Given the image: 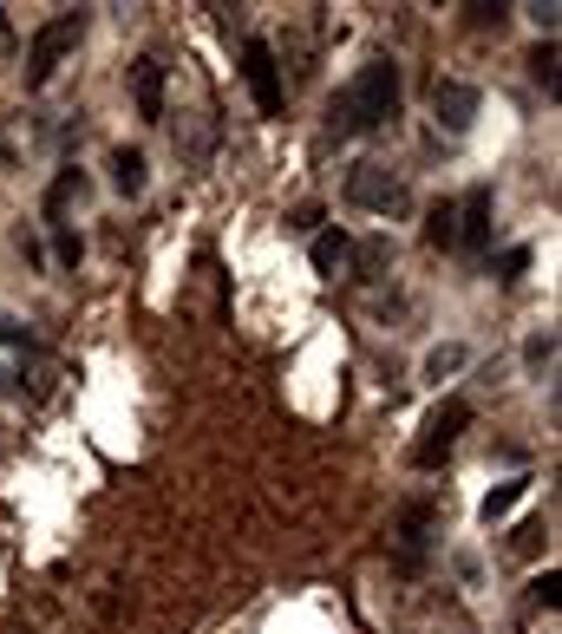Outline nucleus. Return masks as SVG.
<instances>
[{"mask_svg": "<svg viewBox=\"0 0 562 634\" xmlns=\"http://www.w3.org/2000/svg\"><path fill=\"white\" fill-rule=\"evenodd\" d=\"M386 118H399V66L379 53V60H366V66L353 72L347 85H341V98H334V132H379Z\"/></svg>", "mask_w": 562, "mask_h": 634, "instance_id": "f257e3e1", "label": "nucleus"}, {"mask_svg": "<svg viewBox=\"0 0 562 634\" xmlns=\"http://www.w3.org/2000/svg\"><path fill=\"white\" fill-rule=\"evenodd\" d=\"M79 40H85V7H72V13H60V20H46V27L27 40V66H20L27 92H40V85L60 72V60H66Z\"/></svg>", "mask_w": 562, "mask_h": 634, "instance_id": "f03ea898", "label": "nucleus"}, {"mask_svg": "<svg viewBox=\"0 0 562 634\" xmlns=\"http://www.w3.org/2000/svg\"><path fill=\"white\" fill-rule=\"evenodd\" d=\"M347 204L353 210H373V216H406L413 210V190H406V177L393 170V164H353L347 170Z\"/></svg>", "mask_w": 562, "mask_h": 634, "instance_id": "7ed1b4c3", "label": "nucleus"}, {"mask_svg": "<svg viewBox=\"0 0 562 634\" xmlns=\"http://www.w3.org/2000/svg\"><path fill=\"white\" fill-rule=\"evenodd\" d=\"M465 425H471V406H465V399H445V406L425 419V432L413 438V465H419V471H438V465L451 458V445H458Z\"/></svg>", "mask_w": 562, "mask_h": 634, "instance_id": "20e7f679", "label": "nucleus"}, {"mask_svg": "<svg viewBox=\"0 0 562 634\" xmlns=\"http://www.w3.org/2000/svg\"><path fill=\"white\" fill-rule=\"evenodd\" d=\"M425 557H431V503L413 497V503H399V517H393V563H399V575H419Z\"/></svg>", "mask_w": 562, "mask_h": 634, "instance_id": "39448f33", "label": "nucleus"}, {"mask_svg": "<svg viewBox=\"0 0 562 634\" xmlns=\"http://www.w3.org/2000/svg\"><path fill=\"white\" fill-rule=\"evenodd\" d=\"M242 79H249V98H256V112H262V118H275L281 105H288L275 46H269V40H249V46H242Z\"/></svg>", "mask_w": 562, "mask_h": 634, "instance_id": "423d86ee", "label": "nucleus"}, {"mask_svg": "<svg viewBox=\"0 0 562 634\" xmlns=\"http://www.w3.org/2000/svg\"><path fill=\"white\" fill-rule=\"evenodd\" d=\"M431 112H438V125L458 138V132H471V118H478V85H465V79H438L431 85Z\"/></svg>", "mask_w": 562, "mask_h": 634, "instance_id": "0eeeda50", "label": "nucleus"}, {"mask_svg": "<svg viewBox=\"0 0 562 634\" xmlns=\"http://www.w3.org/2000/svg\"><path fill=\"white\" fill-rule=\"evenodd\" d=\"M132 98H138L144 125H164V60H157V53H138V60H132Z\"/></svg>", "mask_w": 562, "mask_h": 634, "instance_id": "6e6552de", "label": "nucleus"}, {"mask_svg": "<svg viewBox=\"0 0 562 634\" xmlns=\"http://www.w3.org/2000/svg\"><path fill=\"white\" fill-rule=\"evenodd\" d=\"M458 249H491V184H478V190H465V204H458Z\"/></svg>", "mask_w": 562, "mask_h": 634, "instance_id": "1a4fd4ad", "label": "nucleus"}, {"mask_svg": "<svg viewBox=\"0 0 562 634\" xmlns=\"http://www.w3.org/2000/svg\"><path fill=\"white\" fill-rule=\"evenodd\" d=\"M112 184H118V197H144V184H150L144 150H132V144H118V150H112Z\"/></svg>", "mask_w": 562, "mask_h": 634, "instance_id": "9d476101", "label": "nucleus"}, {"mask_svg": "<svg viewBox=\"0 0 562 634\" xmlns=\"http://www.w3.org/2000/svg\"><path fill=\"white\" fill-rule=\"evenodd\" d=\"M347 262H353V242H347V236H341V229H314V276H327V282H334Z\"/></svg>", "mask_w": 562, "mask_h": 634, "instance_id": "9b49d317", "label": "nucleus"}, {"mask_svg": "<svg viewBox=\"0 0 562 634\" xmlns=\"http://www.w3.org/2000/svg\"><path fill=\"white\" fill-rule=\"evenodd\" d=\"M425 242H431V249H458V204H431V216H425Z\"/></svg>", "mask_w": 562, "mask_h": 634, "instance_id": "f8f14e48", "label": "nucleus"}, {"mask_svg": "<svg viewBox=\"0 0 562 634\" xmlns=\"http://www.w3.org/2000/svg\"><path fill=\"white\" fill-rule=\"evenodd\" d=\"M530 79H537V85H543L550 98L562 92V72H556V40H543V46L530 53Z\"/></svg>", "mask_w": 562, "mask_h": 634, "instance_id": "ddd939ff", "label": "nucleus"}, {"mask_svg": "<svg viewBox=\"0 0 562 634\" xmlns=\"http://www.w3.org/2000/svg\"><path fill=\"white\" fill-rule=\"evenodd\" d=\"M79 190H85V184H79V170H60V177H53V190H46V222H60V216L72 210V197H79Z\"/></svg>", "mask_w": 562, "mask_h": 634, "instance_id": "4468645a", "label": "nucleus"}, {"mask_svg": "<svg viewBox=\"0 0 562 634\" xmlns=\"http://www.w3.org/2000/svg\"><path fill=\"white\" fill-rule=\"evenodd\" d=\"M0 353H7V360H20V353H33V334H27V328H20L13 314H0Z\"/></svg>", "mask_w": 562, "mask_h": 634, "instance_id": "2eb2a0df", "label": "nucleus"}, {"mask_svg": "<svg viewBox=\"0 0 562 634\" xmlns=\"http://www.w3.org/2000/svg\"><path fill=\"white\" fill-rule=\"evenodd\" d=\"M465 360H471L465 347H431V353H425V373H431V380H445V373H458Z\"/></svg>", "mask_w": 562, "mask_h": 634, "instance_id": "dca6fc26", "label": "nucleus"}, {"mask_svg": "<svg viewBox=\"0 0 562 634\" xmlns=\"http://www.w3.org/2000/svg\"><path fill=\"white\" fill-rule=\"evenodd\" d=\"M517 497H523V485H503V491H491V497H485V523H497L503 510H517Z\"/></svg>", "mask_w": 562, "mask_h": 634, "instance_id": "f3484780", "label": "nucleus"}, {"mask_svg": "<svg viewBox=\"0 0 562 634\" xmlns=\"http://www.w3.org/2000/svg\"><path fill=\"white\" fill-rule=\"evenodd\" d=\"M537 602H543V609H556V602H562V575H556V569H550V575H537Z\"/></svg>", "mask_w": 562, "mask_h": 634, "instance_id": "a211bd4d", "label": "nucleus"}, {"mask_svg": "<svg viewBox=\"0 0 562 634\" xmlns=\"http://www.w3.org/2000/svg\"><path fill=\"white\" fill-rule=\"evenodd\" d=\"M543 360H556V334H537L530 341V366H543Z\"/></svg>", "mask_w": 562, "mask_h": 634, "instance_id": "6ab92c4d", "label": "nucleus"}, {"mask_svg": "<svg viewBox=\"0 0 562 634\" xmlns=\"http://www.w3.org/2000/svg\"><path fill=\"white\" fill-rule=\"evenodd\" d=\"M523 269H530V249H510V256H503V282H517Z\"/></svg>", "mask_w": 562, "mask_h": 634, "instance_id": "aec40b11", "label": "nucleus"}, {"mask_svg": "<svg viewBox=\"0 0 562 634\" xmlns=\"http://www.w3.org/2000/svg\"><path fill=\"white\" fill-rule=\"evenodd\" d=\"M60 262H66V269L79 262V236H72V229H60Z\"/></svg>", "mask_w": 562, "mask_h": 634, "instance_id": "412c9836", "label": "nucleus"}, {"mask_svg": "<svg viewBox=\"0 0 562 634\" xmlns=\"http://www.w3.org/2000/svg\"><path fill=\"white\" fill-rule=\"evenodd\" d=\"M13 380H20V360H7V353H0V393H7Z\"/></svg>", "mask_w": 562, "mask_h": 634, "instance_id": "4be33fe9", "label": "nucleus"}]
</instances>
